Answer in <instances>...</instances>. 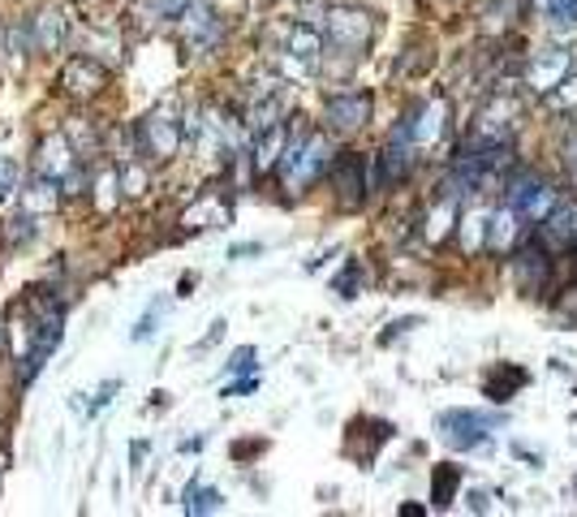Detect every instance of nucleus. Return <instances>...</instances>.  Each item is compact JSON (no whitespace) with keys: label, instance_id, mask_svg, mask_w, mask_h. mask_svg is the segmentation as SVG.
Wrapping results in <instances>:
<instances>
[{"label":"nucleus","instance_id":"28","mask_svg":"<svg viewBox=\"0 0 577 517\" xmlns=\"http://www.w3.org/2000/svg\"><path fill=\"white\" fill-rule=\"evenodd\" d=\"M487 225H491V212H470V216L461 221V246H466L470 255L487 251Z\"/></svg>","mask_w":577,"mask_h":517},{"label":"nucleus","instance_id":"2","mask_svg":"<svg viewBox=\"0 0 577 517\" xmlns=\"http://www.w3.org/2000/svg\"><path fill=\"white\" fill-rule=\"evenodd\" d=\"M182 143H186V129H182V121L173 117V108H151V113L134 126V152H138L147 164L177 160Z\"/></svg>","mask_w":577,"mask_h":517},{"label":"nucleus","instance_id":"29","mask_svg":"<svg viewBox=\"0 0 577 517\" xmlns=\"http://www.w3.org/2000/svg\"><path fill=\"white\" fill-rule=\"evenodd\" d=\"M225 509V496L216 487H190L186 491V514H221Z\"/></svg>","mask_w":577,"mask_h":517},{"label":"nucleus","instance_id":"35","mask_svg":"<svg viewBox=\"0 0 577 517\" xmlns=\"http://www.w3.org/2000/svg\"><path fill=\"white\" fill-rule=\"evenodd\" d=\"M164 320V302H156L143 320H138V328H134V341H147V336H156V323Z\"/></svg>","mask_w":577,"mask_h":517},{"label":"nucleus","instance_id":"32","mask_svg":"<svg viewBox=\"0 0 577 517\" xmlns=\"http://www.w3.org/2000/svg\"><path fill=\"white\" fill-rule=\"evenodd\" d=\"M362 281H366V272H362L358 263H350V267H345V272H341V276L332 281V290L341 293V297H358V290H362Z\"/></svg>","mask_w":577,"mask_h":517},{"label":"nucleus","instance_id":"36","mask_svg":"<svg viewBox=\"0 0 577 517\" xmlns=\"http://www.w3.org/2000/svg\"><path fill=\"white\" fill-rule=\"evenodd\" d=\"M18 177H22V173H18V164L0 160V198H9V194L18 191Z\"/></svg>","mask_w":577,"mask_h":517},{"label":"nucleus","instance_id":"16","mask_svg":"<svg viewBox=\"0 0 577 517\" xmlns=\"http://www.w3.org/2000/svg\"><path fill=\"white\" fill-rule=\"evenodd\" d=\"M414 138H410V129L405 121L392 129V138L384 143V152H380V186H397V182H405L410 177V168H414Z\"/></svg>","mask_w":577,"mask_h":517},{"label":"nucleus","instance_id":"13","mask_svg":"<svg viewBox=\"0 0 577 517\" xmlns=\"http://www.w3.org/2000/svg\"><path fill=\"white\" fill-rule=\"evenodd\" d=\"M405 129H410V138H414L418 152H431V147H440L444 143V134H449V99H427V104H418L410 108L405 117Z\"/></svg>","mask_w":577,"mask_h":517},{"label":"nucleus","instance_id":"37","mask_svg":"<svg viewBox=\"0 0 577 517\" xmlns=\"http://www.w3.org/2000/svg\"><path fill=\"white\" fill-rule=\"evenodd\" d=\"M255 362H258V354L246 345V350H237V354L228 358V371H255Z\"/></svg>","mask_w":577,"mask_h":517},{"label":"nucleus","instance_id":"6","mask_svg":"<svg viewBox=\"0 0 577 517\" xmlns=\"http://www.w3.org/2000/svg\"><path fill=\"white\" fill-rule=\"evenodd\" d=\"M517 126H521V99L514 91H496L482 99V108L475 113L470 138L479 143H514Z\"/></svg>","mask_w":577,"mask_h":517},{"label":"nucleus","instance_id":"10","mask_svg":"<svg viewBox=\"0 0 577 517\" xmlns=\"http://www.w3.org/2000/svg\"><path fill=\"white\" fill-rule=\"evenodd\" d=\"M371 108H375V99H371V91H332L327 96V104H323V126H327V134H358V129L371 121Z\"/></svg>","mask_w":577,"mask_h":517},{"label":"nucleus","instance_id":"18","mask_svg":"<svg viewBox=\"0 0 577 517\" xmlns=\"http://www.w3.org/2000/svg\"><path fill=\"white\" fill-rule=\"evenodd\" d=\"M69 39V18L61 4H43L31 22V48L35 52H61Z\"/></svg>","mask_w":577,"mask_h":517},{"label":"nucleus","instance_id":"26","mask_svg":"<svg viewBox=\"0 0 577 517\" xmlns=\"http://www.w3.org/2000/svg\"><path fill=\"white\" fill-rule=\"evenodd\" d=\"M65 134H69V143H74V152L87 160V156H99V129L87 121V117H69L65 121Z\"/></svg>","mask_w":577,"mask_h":517},{"label":"nucleus","instance_id":"31","mask_svg":"<svg viewBox=\"0 0 577 517\" xmlns=\"http://www.w3.org/2000/svg\"><path fill=\"white\" fill-rule=\"evenodd\" d=\"M547 104H551L556 113H574V108H577V74H569V78H565V82H560V87L547 96Z\"/></svg>","mask_w":577,"mask_h":517},{"label":"nucleus","instance_id":"33","mask_svg":"<svg viewBox=\"0 0 577 517\" xmlns=\"http://www.w3.org/2000/svg\"><path fill=\"white\" fill-rule=\"evenodd\" d=\"M560 160H565V168H569V177L577 182V117L569 121V129H565V138H560Z\"/></svg>","mask_w":577,"mask_h":517},{"label":"nucleus","instance_id":"4","mask_svg":"<svg viewBox=\"0 0 577 517\" xmlns=\"http://www.w3.org/2000/svg\"><path fill=\"white\" fill-rule=\"evenodd\" d=\"M35 173L61 182L65 194H82V186H87V173L78 168V152H74V143H69L65 129L61 134H48V138L35 147Z\"/></svg>","mask_w":577,"mask_h":517},{"label":"nucleus","instance_id":"43","mask_svg":"<svg viewBox=\"0 0 577 517\" xmlns=\"http://www.w3.org/2000/svg\"><path fill=\"white\" fill-rule=\"evenodd\" d=\"M574 246H577V207H574Z\"/></svg>","mask_w":577,"mask_h":517},{"label":"nucleus","instance_id":"17","mask_svg":"<svg viewBox=\"0 0 577 517\" xmlns=\"http://www.w3.org/2000/svg\"><path fill=\"white\" fill-rule=\"evenodd\" d=\"M228 221H233V207H228L225 198L216 191H207V194H198L190 207L182 212V233H207V228H225Z\"/></svg>","mask_w":577,"mask_h":517},{"label":"nucleus","instance_id":"23","mask_svg":"<svg viewBox=\"0 0 577 517\" xmlns=\"http://www.w3.org/2000/svg\"><path fill=\"white\" fill-rule=\"evenodd\" d=\"M517 221H521V216H517L509 203H505L500 212H491V225H487V251H496V255H500V251H509V246L517 242Z\"/></svg>","mask_w":577,"mask_h":517},{"label":"nucleus","instance_id":"12","mask_svg":"<svg viewBox=\"0 0 577 517\" xmlns=\"http://www.w3.org/2000/svg\"><path fill=\"white\" fill-rule=\"evenodd\" d=\"M574 74V57L565 48H544V52H530V61L521 65V82L535 91V96H551L565 78Z\"/></svg>","mask_w":577,"mask_h":517},{"label":"nucleus","instance_id":"41","mask_svg":"<svg viewBox=\"0 0 577 517\" xmlns=\"http://www.w3.org/2000/svg\"><path fill=\"white\" fill-rule=\"evenodd\" d=\"M470 500H475V509H479V514L491 509V505H487V491H470Z\"/></svg>","mask_w":577,"mask_h":517},{"label":"nucleus","instance_id":"5","mask_svg":"<svg viewBox=\"0 0 577 517\" xmlns=\"http://www.w3.org/2000/svg\"><path fill=\"white\" fill-rule=\"evenodd\" d=\"M177 35H182V48H186L190 57H207V52H216L221 39H225V18H221L207 0H190V4L182 9V18H177Z\"/></svg>","mask_w":577,"mask_h":517},{"label":"nucleus","instance_id":"1","mask_svg":"<svg viewBox=\"0 0 577 517\" xmlns=\"http://www.w3.org/2000/svg\"><path fill=\"white\" fill-rule=\"evenodd\" d=\"M332 160H336V152H332V138H327V134H306V129H297V138H288L281 168H276L285 194H306L323 173L332 168Z\"/></svg>","mask_w":577,"mask_h":517},{"label":"nucleus","instance_id":"7","mask_svg":"<svg viewBox=\"0 0 577 517\" xmlns=\"http://www.w3.org/2000/svg\"><path fill=\"white\" fill-rule=\"evenodd\" d=\"M323 31H315L311 22H293L281 43V65H285L288 78H311L323 61Z\"/></svg>","mask_w":577,"mask_h":517},{"label":"nucleus","instance_id":"20","mask_svg":"<svg viewBox=\"0 0 577 517\" xmlns=\"http://www.w3.org/2000/svg\"><path fill=\"white\" fill-rule=\"evenodd\" d=\"M288 147V126L281 121V126L263 129V134H255V152H251V164H255V173L263 177V173H272V168H281V156H285Z\"/></svg>","mask_w":577,"mask_h":517},{"label":"nucleus","instance_id":"11","mask_svg":"<svg viewBox=\"0 0 577 517\" xmlns=\"http://www.w3.org/2000/svg\"><path fill=\"white\" fill-rule=\"evenodd\" d=\"M496 422H500L496 414H479V410H444L436 427H440V440L449 449H482Z\"/></svg>","mask_w":577,"mask_h":517},{"label":"nucleus","instance_id":"40","mask_svg":"<svg viewBox=\"0 0 577 517\" xmlns=\"http://www.w3.org/2000/svg\"><path fill=\"white\" fill-rule=\"evenodd\" d=\"M551 18H577V0H556V13Z\"/></svg>","mask_w":577,"mask_h":517},{"label":"nucleus","instance_id":"9","mask_svg":"<svg viewBox=\"0 0 577 517\" xmlns=\"http://www.w3.org/2000/svg\"><path fill=\"white\" fill-rule=\"evenodd\" d=\"M505 203L514 207L521 221L544 225L547 216H551V207L560 203V194L551 191V182L535 177V173H517L514 182H509V198H505Z\"/></svg>","mask_w":577,"mask_h":517},{"label":"nucleus","instance_id":"3","mask_svg":"<svg viewBox=\"0 0 577 517\" xmlns=\"http://www.w3.org/2000/svg\"><path fill=\"white\" fill-rule=\"evenodd\" d=\"M323 39L332 52L341 57H362L366 43L375 39V18L366 9H353V4H336L323 13Z\"/></svg>","mask_w":577,"mask_h":517},{"label":"nucleus","instance_id":"44","mask_svg":"<svg viewBox=\"0 0 577 517\" xmlns=\"http://www.w3.org/2000/svg\"><path fill=\"white\" fill-rule=\"evenodd\" d=\"M263 4H276V0H263Z\"/></svg>","mask_w":577,"mask_h":517},{"label":"nucleus","instance_id":"39","mask_svg":"<svg viewBox=\"0 0 577 517\" xmlns=\"http://www.w3.org/2000/svg\"><path fill=\"white\" fill-rule=\"evenodd\" d=\"M258 388V375H251V380H237V384L225 388V397H242V392H255Z\"/></svg>","mask_w":577,"mask_h":517},{"label":"nucleus","instance_id":"14","mask_svg":"<svg viewBox=\"0 0 577 517\" xmlns=\"http://www.w3.org/2000/svg\"><path fill=\"white\" fill-rule=\"evenodd\" d=\"M61 87H65V96H69V99H96L99 91L108 87V65L96 61L91 52H82V57L65 61Z\"/></svg>","mask_w":577,"mask_h":517},{"label":"nucleus","instance_id":"34","mask_svg":"<svg viewBox=\"0 0 577 517\" xmlns=\"http://www.w3.org/2000/svg\"><path fill=\"white\" fill-rule=\"evenodd\" d=\"M31 221H35L31 212H22L18 221H9V228H4V237H9L13 246H22V242H31V237H35V225H31Z\"/></svg>","mask_w":577,"mask_h":517},{"label":"nucleus","instance_id":"42","mask_svg":"<svg viewBox=\"0 0 577 517\" xmlns=\"http://www.w3.org/2000/svg\"><path fill=\"white\" fill-rule=\"evenodd\" d=\"M78 4H82V9H96V4H104V0H78Z\"/></svg>","mask_w":577,"mask_h":517},{"label":"nucleus","instance_id":"38","mask_svg":"<svg viewBox=\"0 0 577 517\" xmlns=\"http://www.w3.org/2000/svg\"><path fill=\"white\" fill-rule=\"evenodd\" d=\"M556 311H560V315H565V320H574V323H577V290H569V293H565V297H560V306H556Z\"/></svg>","mask_w":577,"mask_h":517},{"label":"nucleus","instance_id":"25","mask_svg":"<svg viewBox=\"0 0 577 517\" xmlns=\"http://www.w3.org/2000/svg\"><path fill=\"white\" fill-rule=\"evenodd\" d=\"M190 0H138V9H134V18L143 22V27H156V22H177L182 18V9H186Z\"/></svg>","mask_w":577,"mask_h":517},{"label":"nucleus","instance_id":"15","mask_svg":"<svg viewBox=\"0 0 577 517\" xmlns=\"http://www.w3.org/2000/svg\"><path fill=\"white\" fill-rule=\"evenodd\" d=\"M327 173H332V191L341 198V207H362L366 203V160L362 156L345 152V156L332 160Z\"/></svg>","mask_w":577,"mask_h":517},{"label":"nucleus","instance_id":"24","mask_svg":"<svg viewBox=\"0 0 577 517\" xmlns=\"http://www.w3.org/2000/svg\"><path fill=\"white\" fill-rule=\"evenodd\" d=\"M457 487H461V466L440 461V466L431 470V505H436V509H449L452 500H457Z\"/></svg>","mask_w":577,"mask_h":517},{"label":"nucleus","instance_id":"21","mask_svg":"<svg viewBox=\"0 0 577 517\" xmlns=\"http://www.w3.org/2000/svg\"><path fill=\"white\" fill-rule=\"evenodd\" d=\"M452 225H457V194L444 191L436 198V207L422 216V237H427L431 246H440V242L452 233Z\"/></svg>","mask_w":577,"mask_h":517},{"label":"nucleus","instance_id":"8","mask_svg":"<svg viewBox=\"0 0 577 517\" xmlns=\"http://www.w3.org/2000/svg\"><path fill=\"white\" fill-rule=\"evenodd\" d=\"M514 281L526 297H544L547 285H551V246H547L539 233H535V237H526V242L517 246Z\"/></svg>","mask_w":577,"mask_h":517},{"label":"nucleus","instance_id":"45","mask_svg":"<svg viewBox=\"0 0 577 517\" xmlns=\"http://www.w3.org/2000/svg\"><path fill=\"white\" fill-rule=\"evenodd\" d=\"M574 496H577V479H574Z\"/></svg>","mask_w":577,"mask_h":517},{"label":"nucleus","instance_id":"19","mask_svg":"<svg viewBox=\"0 0 577 517\" xmlns=\"http://www.w3.org/2000/svg\"><path fill=\"white\" fill-rule=\"evenodd\" d=\"M526 384H530V371H526V367H517V362H496V367L487 371V380H482V397L496 401V406H505V401H514Z\"/></svg>","mask_w":577,"mask_h":517},{"label":"nucleus","instance_id":"27","mask_svg":"<svg viewBox=\"0 0 577 517\" xmlns=\"http://www.w3.org/2000/svg\"><path fill=\"white\" fill-rule=\"evenodd\" d=\"M117 177H121V194L126 198H138V194L151 191V164L147 160H126L117 168Z\"/></svg>","mask_w":577,"mask_h":517},{"label":"nucleus","instance_id":"22","mask_svg":"<svg viewBox=\"0 0 577 517\" xmlns=\"http://www.w3.org/2000/svg\"><path fill=\"white\" fill-rule=\"evenodd\" d=\"M61 194H65L61 182H52V177H39V173H35V182L18 194V198H22V212H31V216H48V212H57Z\"/></svg>","mask_w":577,"mask_h":517},{"label":"nucleus","instance_id":"30","mask_svg":"<svg viewBox=\"0 0 577 517\" xmlns=\"http://www.w3.org/2000/svg\"><path fill=\"white\" fill-rule=\"evenodd\" d=\"M121 177H117V168H104L96 182V207L99 212H113L117 207V198H121Z\"/></svg>","mask_w":577,"mask_h":517}]
</instances>
